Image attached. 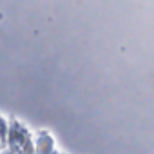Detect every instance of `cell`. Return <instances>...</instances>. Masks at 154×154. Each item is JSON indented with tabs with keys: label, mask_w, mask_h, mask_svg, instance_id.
Wrapping results in <instances>:
<instances>
[{
	"label": "cell",
	"mask_w": 154,
	"mask_h": 154,
	"mask_svg": "<svg viewBox=\"0 0 154 154\" xmlns=\"http://www.w3.org/2000/svg\"><path fill=\"white\" fill-rule=\"evenodd\" d=\"M6 140H8V125L6 122L0 118V149L6 147Z\"/></svg>",
	"instance_id": "3"
},
{
	"label": "cell",
	"mask_w": 154,
	"mask_h": 154,
	"mask_svg": "<svg viewBox=\"0 0 154 154\" xmlns=\"http://www.w3.org/2000/svg\"><path fill=\"white\" fill-rule=\"evenodd\" d=\"M8 138H9V149H11V152H15V154H22L24 147L31 141L27 129L22 127L18 122H13V123H11Z\"/></svg>",
	"instance_id": "1"
},
{
	"label": "cell",
	"mask_w": 154,
	"mask_h": 154,
	"mask_svg": "<svg viewBox=\"0 0 154 154\" xmlns=\"http://www.w3.org/2000/svg\"><path fill=\"white\" fill-rule=\"evenodd\" d=\"M22 154H35V149H33V143L29 141L26 147H24V150H22Z\"/></svg>",
	"instance_id": "4"
},
{
	"label": "cell",
	"mask_w": 154,
	"mask_h": 154,
	"mask_svg": "<svg viewBox=\"0 0 154 154\" xmlns=\"http://www.w3.org/2000/svg\"><path fill=\"white\" fill-rule=\"evenodd\" d=\"M53 149H54L53 138L45 131H40L38 140H36V147H35V154H53Z\"/></svg>",
	"instance_id": "2"
},
{
	"label": "cell",
	"mask_w": 154,
	"mask_h": 154,
	"mask_svg": "<svg viewBox=\"0 0 154 154\" xmlns=\"http://www.w3.org/2000/svg\"><path fill=\"white\" fill-rule=\"evenodd\" d=\"M53 154H62V152H53Z\"/></svg>",
	"instance_id": "6"
},
{
	"label": "cell",
	"mask_w": 154,
	"mask_h": 154,
	"mask_svg": "<svg viewBox=\"0 0 154 154\" xmlns=\"http://www.w3.org/2000/svg\"><path fill=\"white\" fill-rule=\"evenodd\" d=\"M2 154H15V152H11V150H2Z\"/></svg>",
	"instance_id": "5"
}]
</instances>
